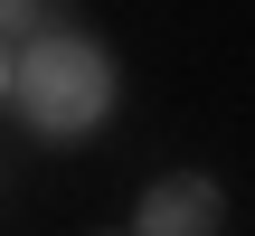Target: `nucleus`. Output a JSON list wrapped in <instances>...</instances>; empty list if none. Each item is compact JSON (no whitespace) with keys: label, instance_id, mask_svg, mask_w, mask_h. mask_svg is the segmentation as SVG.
<instances>
[{"label":"nucleus","instance_id":"f03ea898","mask_svg":"<svg viewBox=\"0 0 255 236\" xmlns=\"http://www.w3.org/2000/svg\"><path fill=\"white\" fill-rule=\"evenodd\" d=\"M218 218H227V199L208 180H161L142 199V236H218Z\"/></svg>","mask_w":255,"mask_h":236},{"label":"nucleus","instance_id":"7ed1b4c3","mask_svg":"<svg viewBox=\"0 0 255 236\" xmlns=\"http://www.w3.org/2000/svg\"><path fill=\"white\" fill-rule=\"evenodd\" d=\"M9 28H19V47H38V38H57V28H47V0H9Z\"/></svg>","mask_w":255,"mask_h":236},{"label":"nucleus","instance_id":"f257e3e1","mask_svg":"<svg viewBox=\"0 0 255 236\" xmlns=\"http://www.w3.org/2000/svg\"><path fill=\"white\" fill-rule=\"evenodd\" d=\"M104 104H114V66H104V47L95 38H38V47H19L9 57V114L19 123H38V132H85V123H104Z\"/></svg>","mask_w":255,"mask_h":236}]
</instances>
